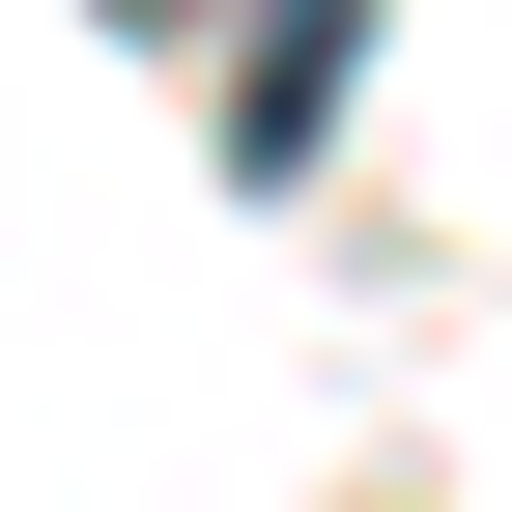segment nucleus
I'll use <instances>...</instances> for the list:
<instances>
[{
  "label": "nucleus",
  "instance_id": "1",
  "mask_svg": "<svg viewBox=\"0 0 512 512\" xmlns=\"http://www.w3.org/2000/svg\"><path fill=\"white\" fill-rule=\"evenodd\" d=\"M342 29H370V0H256V86H228V171H256V200H285L313 114H342Z\"/></svg>",
  "mask_w": 512,
  "mask_h": 512
},
{
  "label": "nucleus",
  "instance_id": "2",
  "mask_svg": "<svg viewBox=\"0 0 512 512\" xmlns=\"http://www.w3.org/2000/svg\"><path fill=\"white\" fill-rule=\"evenodd\" d=\"M86 29H171V0H86Z\"/></svg>",
  "mask_w": 512,
  "mask_h": 512
}]
</instances>
